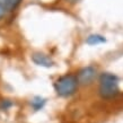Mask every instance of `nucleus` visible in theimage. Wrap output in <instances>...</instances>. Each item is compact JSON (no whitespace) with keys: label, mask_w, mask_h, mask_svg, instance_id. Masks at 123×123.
<instances>
[{"label":"nucleus","mask_w":123,"mask_h":123,"mask_svg":"<svg viewBox=\"0 0 123 123\" xmlns=\"http://www.w3.org/2000/svg\"><path fill=\"white\" fill-rule=\"evenodd\" d=\"M78 87V80L77 77L74 75H66L59 78L54 84V88L58 95L60 96H70L77 90Z\"/></svg>","instance_id":"nucleus-2"},{"label":"nucleus","mask_w":123,"mask_h":123,"mask_svg":"<svg viewBox=\"0 0 123 123\" xmlns=\"http://www.w3.org/2000/svg\"><path fill=\"white\" fill-rule=\"evenodd\" d=\"M32 60L35 64L41 66V67H45V68H51L53 66V61L52 59H50L48 55H45L43 53H34L32 55Z\"/></svg>","instance_id":"nucleus-4"},{"label":"nucleus","mask_w":123,"mask_h":123,"mask_svg":"<svg viewBox=\"0 0 123 123\" xmlns=\"http://www.w3.org/2000/svg\"><path fill=\"white\" fill-rule=\"evenodd\" d=\"M11 105H12V103L11 102H9V101H4L2 103H1V108H5V110H7L8 107H10Z\"/></svg>","instance_id":"nucleus-8"},{"label":"nucleus","mask_w":123,"mask_h":123,"mask_svg":"<svg viewBox=\"0 0 123 123\" xmlns=\"http://www.w3.org/2000/svg\"><path fill=\"white\" fill-rule=\"evenodd\" d=\"M6 11H7V10L5 9L4 6H2V5H0V19L2 18L5 15H6Z\"/></svg>","instance_id":"nucleus-9"},{"label":"nucleus","mask_w":123,"mask_h":123,"mask_svg":"<svg viewBox=\"0 0 123 123\" xmlns=\"http://www.w3.org/2000/svg\"><path fill=\"white\" fill-rule=\"evenodd\" d=\"M69 2H71V4H76V2H78V1H80V0H68Z\"/></svg>","instance_id":"nucleus-10"},{"label":"nucleus","mask_w":123,"mask_h":123,"mask_svg":"<svg viewBox=\"0 0 123 123\" xmlns=\"http://www.w3.org/2000/svg\"><path fill=\"white\" fill-rule=\"evenodd\" d=\"M95 76H96V70L93 67H86L79 71L77 80L82 85H86V84H90L93 81Z\"/></svg>","instance_id":"nucleus-3"},{"label":"nucleus","mask_w":123,"mask_h":123,"mask_svg":"<svg viewBox=\"0 0 123 123\" xmlns=\"http://www.w3.org/2000/svg\"><path fill=\"white\" fill-rule=\"evenodd\" d=\"M44 104H45V99H44V98H42L41 96L34 97L33 99L31 101V105L33 106V108L35 110V111H38V110L43 108Z\"/></svg>","instance_id":"nucleus-7"},{"label":"nucleus","mask_w":123,"mask_h":123,"mask_svg":"<svg viewBox=\"0 0 123 123\" xmlns=\"http://www.w3.org/2000/svg\"><path fill=\"white\" fill-rule=\"evenodd\" d=\"M106 42V38L102 35H98V34H93V35H89L87 40H86V43L89 45H97L101 44V43H105Z\"/></svg>","instance_id":"nucleus-6"},{"label":"nucleus","mask_w":123,"mask_h":123,"mask_svg":"<svg viewBox=\"0 0 123 123\" xmlns=\"http://www.w3.org/2000/svg\"><path fill=\"white\" fill-rule=\"evenodd\" d=\"M22 2V0H0V5H2L8 11L15 10Z\"/></svg>","instance_id":"nucleus-5"},{"label":"nucleus","mask_w":123,"mask_h":123,"mask_svg":"<svg viewBox=\"0 0 123 123\" xmlns=\"http://www.w3.org/2000/svg\"><path fill=\"white\" fill-rule=\"evenodd\" d=\"M119 93V79L113 74H102L99 78V95L103 98H112Z\"/></svg>","instance_id":"nucleus-1"}]
</instances>
